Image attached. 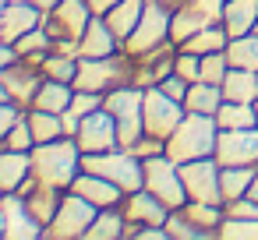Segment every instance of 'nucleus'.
Listing matches in <instances>:
<instances>
[{"label": "nucleus", "instance_id": "nucleus-1", "mask_svg": "<svg viewBox=\"0 0 258 240\" xmlns=\"http://www.w3.org/2000/svg\"><path fill=\"white\" fill-rule=\"evenodd\" d=\"M85 166V152L78 145V138L64 134V138H53V141H43L32 148V170L43 184H53V187H71L75 177L82 173Z\"/></svg>", "mask_w": 258, "mask_h": 240}, {"label": "nucleus", "instance_id": "nucleus-2", "mask_svg": "<svg viewBox=\"0 0 258 240\" xmlns=\"http://www.w3.org/2000/svg\"><path fill=\"white\" fill-rule=\"evenodd\" d=\"M216 141H219V120L209 113H187L166 138V155L177 163L205 159V155H216Z\"/></svg>", "mask_w": 258, "mask_h": 240}, {"label": "nucleus", "instance_id": "nucleus-3", "mask_svg": "<svg viewBox=\"0 0 258 240\" xmlns=\"http://www.w3.org/2000/svg\"><path fill=\"white\" fill-rule=\"evenodd\" d=\"M135 82V60L127 50L113 53V57H78V74H75V89H89V92H110L117 85Z\"/></svg>", "mask_w": 258, "mask_h": 240}, {"label": "nucleus", "instance_id": "nucleus-4", "mask_svg": "<svg viewBox=\"0 0 258 240\" xmlns=\"http://www.w3.org/2000/svg\"><path fill=\"white\" fill-rule=\"evenodd\" d=\"M142 163H145V187H149L170 212H177V208H184V205L191 201L177 159H170L166 152H159V155H149V159H142Z\"/></svg>", "mask_w": 258, "mask_h": 240}, {"label": "nucleus", "instance_id": "nucleus-5", "mask_svg": "<svg viewBox=\"0 0 258 240\" xmlns=\"http://www.w3.org/2000/svg\"><path fill=\"white\" fill-rule=\"evenodd\" d=\"M92 18H96V11L89 8V0H60L53 11L43 15V29L53 36V43L60 50H75Z\"/></svg>", "mask_w": 258, "mask_h": 240}, {"label": "nucleus", "instance_id": "nucleus-6", "mask_svg": "<svg viewBox=\"0 0 258 240\" xmlns=\"http://www.w3.org/2000/svg\"><path fill=\"white\" fill-rule=\"evenodd\" d=\"M96 215H99V208L89 198H82L75 191H64L57 215L46 222V240H85Z\"/></svg>", "mask_w": 258, "mask_h": 240}, {"label": "nucleus", "instance_id": "nucleus-7", "mask_svg": "<svg viewBox=\"0 0 258 240\" xmlns=\"http://www.w3.org/2000/svg\"><path fill=\"white\" fill-rule=\"evenodd\" d=\"M82 170H92L113 184H120L124 191H138L145 187V163L127 152V148H113V152H99V155H85V166Z\"/></svg>", "mask_w": 258, "mask_h": 240}, {"label": "nucleus", "instance_id": "nucleus-8", "mask_svg": "<svg viewBox=\"0 0 258 240\" xmlns=\"http://www.w3.org/2000/svg\"><path fill=\"white\" fill-rule=\"evenodd\" d=\"M170 25H173V11H166L163 4H156V0H149L145 15H142L138 29L131 32V39L124 43V50L138 60L142 53H149V50H156V46H163V43L173 39L170 36Z\"/></svg>", "mask_w": 258, "mask_h": 240}, {"label": "nucleus", "instance_id": "nucleus-9", "mask_svg": "<svg viewBox=\"0 0 258 240\" xmlns=\"http://www.w3.org/2000/svg\"><path fill=\"white\" fill-rule=\"evenodd\" d=\"M184 117H187V106H184L180 99L166 96L159 85H149V89H145V134L166 141V138L173 134V127H177Z\"/></svg>", "mask_w": 258, "mask_h": 240}, {"label": "nucleus", "instance_id": "nucleus-10", "mask_svg": "<svg viewBox=\"0 0 258 240\" xmlns=\"http://www.w3.org/2000/svg\"><path fill=\"white\" fill-rule=\"evenodd\" d=\"M78 145H82V152L85 155H99V152H113V148H120V127H117V117L106 110V106H99L96 113H89V117H82V124H78Z\"/></svg>", "mask_w": 258, "mask_h": 240}, {"label": "nucleus", "instance_id": "nucleus-11", "mask_svg": "<svg viewBox=\"0 0 258 240\" xmlns=\"http://www.w3.org/2000/svg\"><path fill=\"white\" fill-rule=\"evenodd\" d=\"M223 166L216 155H205V159H191V163H180V177H184V187L195 201H212V205H223V180H219Z\"/></svg>", "mask_w": 258, "mask_h": 240}, {"label": "nucleus", "instance_id": "nucleus-12", "mask_svg": "<svg viewBox=\"0 0 258 240\" xmlns=\"http://www.w3.org/2000/svg\"><path fill=\"white\" fill-rule=\"evenodd\" d=\"M219 166H258V124L254 127H219L216 141Z\"/></svg>", "mask_w": 258, "mask_h": 240}, {"label": "nucleus", "instance_id": "nucleus-13", "mask_svg": "<svg viewBox=\"0 0 258 240\" xmlns=\"http://www.w3.org/2000/svg\"><path fill=\"white\" fill-rule=\"evenodd\" d=\"M0 236H4V240H39V236H46V226L36 219V212L25 205L22 194H4Z\"/></svg>", "mask_w": 258, "mask_h": 240}, {"label": "nucleus", "instance_id": "nucleus-14", "mask_svg": "<svg viewBox=\"0 0 258 240\" xmlns=\"http://www.w3.org/2000/svg\"><path fill=\"white\" fill-rule=\"evenodd\" d=\"M43 85V67L39 64H29V60H18L11 67H0V96L4 99H15L18 106H32L36 92Z\"/></svg>", "mask_w": 258, "mask_h": 240}, {"label": "nucleus", "instance_id": "nucleus-15", "mask_svg": "<svg viewBox=\"0 0 258 240\" xmlns=\"http://www.w3.org/2000/svg\"><path fill=\"white\" fill-rule=\"evenodd\" d=\"M43 25V11L32 0H15V4H0V43H18L32 29Z\"/></svg>", "mask_w": 258, "mask_h": 240}, {"label": "nucleus", "instance_id": "nucleus-16", "mask_svg": "<svg viewBox=\"0 0 258 240\" xmlns=\"http://www.w3.org/2000/svg\"><path fill=\"white\" fill-rule=\"evenodd\" d=\"M120 208H124V219H127L131 226H166V219H170V208H166L149 187L127 191Z\"/></svg>", "mask_w": 258, "mask_h": 240}, {"label": "nucleus", "instance_id": "nucleus-17", "mask_svg": "<svg viewBox=\"0 0 258 240\" xmlns=\"http://www.w3.org/2000/svg\"><path fill=\"white\" fill-rule=\"evenodd\" d=\"M68 191L89 198L96 208H117V205H124V194H127L120 184H113V180H106V177H99V173H92V170H82Z\"/></svg>", "mask_w": 258, "mask_h": 240}, {"label": "nucleus", "instance_id": "nucleus-18", "mask_svg": "<svg viewBox=\"0 0 258 240\" xmlns=\"http://www.w3.org/2000/svg\"><path fill=\"white\" fill-rule=\"evenodd\" d=\"M120 50H124V43L117 39V32L110 29V22H106L103 15H96V18L89 22L85 36H82L78 46H75L78 57H113V53H120Z\"/></svg>", "mask_w": 258, "mask_h": 240}, {"label": "nucleus", "instance_id": "nucleus-19", "mask_svg": "<svg viewBox=\"0 0 258 240\" xmlns=\"http://www.w3.org/2000/svg\"><path fill=\"white\" fill-rule=\"evenodd\" d=\"M32 152H15V148H0V191L18 194V187L32 177Z\"/></svg>", "mask_w": 258, "mask_h": 240}, {"label": "nucleus", "instance_id": "nucleus-20", "mask_svg": "<svg viewBox=\"0 0 258 240\" xmlns=\"http://www.w3.org/2000/svg\"><path fill=\"white\" fill-rule=\"evenodd\" d=\"M223 25H226L230 39L247 36V32H258V0H226Z\"/></svg>", "mask_w": 258, "mask_h": 240}, {"label": "nucleus", "instance_id": "nucleus-21", "mask_svg": "<svg viewBox=\"0 0 258 240\" xmlns=\"http://www.w3.org/2000/svg\"><path fill=\"white\" fill-rule=\"evenodd\" d=\"M71 99H75V85L71 82H57V78H46L43 74V85H39L32 106L36 110H50V113H68L71 110Z\"/></svg>", "mask_w": 258, "mask_h": 240}, {"label": "nucleus", "instance_id": "nucleus-22", "mask_svg": "<svg viewBox=\"0 0 258 240\" xmlns=\"http://www.w3.org/2000/svg\"><path fill=\"white\" fill-rule=\"evenodd\" d=\"M145 4L149 0H120V4H113L103 18L110 22V29L117 32V39L120 43H127L131 39V32L138 29V22H142V15H145Z\"/></svg>", "mask_w": 258, "mask_h": 240}, {"label": "nucleus", "instance_id": "nucleus-23", "mask_svg": "<svg viewBox=\"0 0 258 240\" xmlns=\"http://www.w3.org/2000/svg\"><path fill=\"white\" fill-rule=\"evenodd\" d=\"M223 103H226L223 85H212V82H191L187 99H184L187 113H209V117H216Z\"/></svg>", "mask_w": 258, "mask_h": 240}, {"label": "nucleus", "instance_id": "nucleus-24", "mask_svg": "<svg viewBox=\"0 0 258 240\" xmlns=\"http://www.w3.org/2000/svg\"><path fill=\"white\" fill-rule=\"evenodd\" d=\"M223 96L230 103H254L258 99V71L230 67V74L223 78Z\"/></svg>", "mask_w": 258, "mask_h": 240}, {"label": "nucleus", "instance_id": "nucleus-25", "mask_svg": "<svg viewBox=\"0 0 258 240\" xmlns=\"http://www.w3.org/2000/svg\"><path fill=\"white\" fill-rule=\"evenodd\" d=\"M226 46H230V32H226V25H223V22H212V25L198 29L180 50H191V53L205 57V53H219V50H226Z\"/></svg>", "mask_w": 258, "mask_h": 240}, {"label": "nucleus", "instance_id": "nucleus-26", "mask_svg": "<svg viewBox=\"0 0 258 240\" xmlns=\"http://www.w3.org/2000/svg\"><path fill=\"white\" fill-rule=\"evenodd\" d=\"M205 25H212V22H209V18H205V15H202V11L191 4V0H187L184 8H177V11H173L170 36H173V43H177V46H184V43H187V39H191L198 29H205Z\"/></svg>", "mask_w": 258, "mask_h": 240}, {"label": "nucleus", "instance_id": "nucleus-27", "mask_svg": "<svg viewBox=\"0 0 258 240\" xmlns=\"http://www.w3.org/2000/svg\"><path fill=\"white\" fill-rule=\"evenodd\" d=\"M25 117H29V127H32V134H36V145L68 134L64 113H50V110H36V106H32V110H25Z\"/></svg>", "mask_w": 258, "mask_h": 240}, {"label": "nucleus", "instance_id": "nucleus-28", "mask_svg": "<svg viewBox=\"0 0 258 240\" xmlns=\"http://www.w3.org/2000/svg\"><path fill=\"white\" fill-rule=\"evenodd\" d=\"M124 229H127V219H124V208L120 205L117 208H99V215L89 226L85 240H120Z\"/></svg>", "mask_w": 258, "mask_h": 240}, {"label": "nucleus", "instance_id": "nucleus-29", "mask_svg": "<svg viewBox=\"0 0 258 240\" xmlns=\"http://www.w3.org/2000/svg\"><path fill=\"white\" fill-rule=\"evenodd\" d=\"M254 177H258V166H223V173H219V180H223V205L233 201V198H244L251 191Z\"/></svg>", "mask_w": 258, "mask_h": 240}, {"label": "nucleus", "instance_id": "nucleus-30", "mask_svg": "<svg viewBox=\"0 0 258 240\" xmlns=\"http://www.w3.org/2000/svg\"><path fill=\"white\" fill-rule=\"evenodd\" d=\"M39 67H43V74H46V78L71 82V85H75V74H78V53H75V50H53Z\"/></svg>", "mask_w": 258, "mask_h": 240}, {"label": "nucleus", "instance_id": "nucleus-31", "mask_svg": "<svg viewBox=\"0 0 258 240\" xmlns=\"http://www.w3.org/2000/svg\"><path fill=\"white\" fill-rule=\"evenodd\" d=\"M226 57L233 67H247V71H258V32H247V36H237L230 39L226 46Z\"/></svg>", "mask_w": 258, "mask_h": 240}, {"label": "nucleus", "instance_id": "nucleus-32", "mask_svg": "<svg viewBox=\"0 0 258 240\" xmlns=\"http://www.w3.org/2000/svg\"><path fill=\"white\" fill-rule=\"evenodd\" d=\"M216 120H219V127H254L258 124V113H254V103H223L219 106V113H216Z\"/></svg>", "mask_w": 258, "mask_h": 240}, {"label": "nucleus", "instance_id": "nucleus-33", "mask_svg": "<svg viewBox=\"0 0 258 240\" xmlns=\"http://www.w3.org/2000/svg\"><path fill=\"white\" fill-rule=\"evenodd\" d=\"M166 229H170V240H212V233H205L198 222H191L180 208H177V212H170Z\"/></svg>", "mask_w": 258, "mask_h": 240}, {"label": "nucleus", "instance_id": "nucleus-34", "mask_svg": "<svg viewBox=\"0 0 258 240\" xmlns=\"http://www.w3.org/2000/svg\"><path fill=\"white\" fill-rule=\"evenodd\" d=\"M219 236H223V240H258V219L226 215L223 226H219Z\"/></svg>", "mask_w": 258, "mask_h": 240}, {"label": "nucleus", "instance_id": "nucleus-35", "mask_svg": "<svg viewBox=\"0 0 258 240\" xmlns=\"http://www.w3.org/2000/svg\"><path fill=\"white\" fill-rule=\"evenodd\" d=\"M0 148H15V152H32L36 148V134L29 127V117H22L8 134H0Z\"/></svg>", "mask_w": 258, "mask_h": 240}, {"label": "nucleus", "instance_id": "nucleus-36", "mask_svg": "<svg viewBox=\"0 0 258 240\" xmlns=\"http://www.w3.org/2000/svg\"><path fill=\"white\" fill-rule=\"evenodd\" d=\"M230 57H226V50H219V53H205L202 57V78L198 82H212V85H223V78L230 74Z\"/></svg>", "mask_w": 258, "mask_h": 240}, {"label": "nucleus", "instance_id": "nucleus-37", "mask_svg": "<svg viewBox=\"0 0 258 240\" xmlns=\"http://www.w3.org/2000/svg\"><path fill=\"white\" fill-rule=\"evenodd\" d=\"M173 71H177L180 78H187V82H198V78H202V57H198V53H191V50H180V53H177Z\"/></svg>", "mask_w": 258, "mask_h": 240}, {"label": "nucleus", "instance_id": "nucleus-38", "mask_svg": "<svg viewBox=\"0 0 258 240\" xmlns=\"http://www.w3.org/2000/svg\"><path fill=\"white\" fill-rule=\"evenodd\" d=\"M22 117H25V106H18L15 99H0V134H8Z\"/></svg>", "mask_w": 258, "mask_h": 240}, {"label": "nucleus", "instance_id": "nucleus-39", "mask_svg": "<svg viewBox=\"0 0 258 240\" xmlns=\"http://www.w3.org/2000/svg\"><path fill=\"white\" fill-rule=\"evenodd\" d=\"M159 89H163L166 96H173V99H180V103H184V99H187V89H191V82H187V78H180V74L173 71V74H166V78L159 82Z\"/></svg>", "mask_w": 258, "mask_h": 240}, {"label": "nucleus", "instance_id": "nucleus-40", "mask_svg": "<svg viewBox=\"0 0 258 240\" xmlns=\"http://www.w3.org/2000/svg\"><path fill=\"white\" fill-rule=\"evenodd\" d=\"M135 240H170L166 226H135Z\"/></svg>", "mask_w": 258, "mask_h": 240}, {"label": "nucleus", "instance_id": "nucleus-41", "mask_svg": "<svg viewBox=\"0 0 258 240\" xmlns=\"http://www.w3.org/2000/svg\"><path fill=\"white\" fill-rule=\"evenodd\" d=\"M113 4H120V0H89V8H92L96 15H106V11H110Z\"/></svg>", "mask_w": 258, "mask_h": 240}, {"label": "nucleus", "instance_id": "nucleus-42", "mask_svg": "<svg viewBox=\"0 0 258 240\" xmlns=\"http://www.w3.org/2000/svg\"><path fill=\"white\" fill-rule=\"evenodd\" d=\"M32 4H36V8H39V11L46 15V11H53V8L60 4V0H32Z\"/></svg>", "mask_w": 258, "mask_h": 240}, {"label": "nucleus", "instance_id": "nucleus-43", "mask_svg": "<svg viewBox=\"0 0 258 240\" xmlns=\"http://www.w3.org/2000/svg\"><path fill=\"white\" fill-rule=\"evenodd\" d=\"M247 194H251V198L258 201V177H254V184H251V191H247Z\"/></svg>", "mask_w": 258, "mask_h": 240}, {"label": "nucleus", "instance_id": "nucleus-44", "mask_svg": "<svg viewBox=\"0 0 258 240\" xmlns=\"http://www.w3.org/2000/svg\"><path fill=\"white\" fill-rule=\"evenodd\" d=\"M254 113H258V99H254Z\"/></svg>", "mask_w": 258, "mask_h": 240}]
</instances>
